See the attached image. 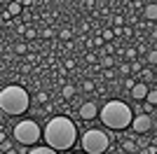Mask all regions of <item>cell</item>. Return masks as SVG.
<instances>
[{
  "mask_svg": "<svg viewBox=\"0 0 157 154\" xmlns=\"http://www.w3.org/2000/svg\"><path fill=\"white\" fill-rule=\"evenodd\" d=\"M143 79H155V72H152V68H143Z\"/></svg>",
  "mask_w": 157,
  "mask_h": 154,
  "instance_id": "83f0119b",
  "label": "cell"
},
{
  "mask_svg": "<svg viewBox=\"0 0 157 154\" xmlns=\"http://www.w3.org/2000/svg\"><path fill=\"white\" fill-rule=\"evenodd\" d=\"M98 112H101V108H98L94 101H87V103H82V105L78 108L80 119H85V122H92L94 117H98Z\"/></svg>",
  "mask_w": 157,
  "mask_h": 154,
  "instance_id": "52a82bcc",
  "label": "cell"
},
{
  "mask_svg": "<svg viewBox=\"0 0 157 154\" xmlns=\"http://www.w3.org/2000/svg\"><path fill=\"white\" fill-rule=\"evenodd\" d=\"M143 16L148 21H157V2H148L143 7Z\"/></svg>",
  "mask_w": 157,
  "mask_h": 154,
  "instance_id": "30bf717a",
  "label": "cell"
},
{
  "mask_svg": "<svg viewBox=\"0 0 157 154\" xmlns=\"http://www.w3.org/2000/svg\"><path fill=\"white\" fill-rule=\"evenodd\" d=\"M103 42H105V40L101 38V35H98V38H94V45H96V47H101V45H103Z\"/></svg>",
  "mask_w": 157,
  "mask_h": 154,
  "instance_id": "836d02e7",
  "label": "cell"
},
{
  "mask_svg": "<svg viewBox=\"0 0 157 154\" xmlns=\"http://www.w3.org/2000/svg\"><path fill=\"white\" fill-rule=\"evenodd\" d=\"M148 91H150V86H148L145 82H136V86H134L129 94H131L134 101H145V98H148Z\"/></svg>",
  "mask_w": 157,
  "mask_h": 154,
  "instance_id": "ba28073f",
  "label": "cell"
},
{
  "mask_svg": "<svg viewBox=\"0 0 157 154\" xmlns=\"http://www.w3.org/2000/svg\"><path fill=\"white\" fill-rule=\"evenodd\" d=\"M120 70H122V75H129V72H131V63H122Z\"/></svg>",
  "mask_w": 157,
  "mask_h": 154,
  "instance_id": "f546056e",
  "label": "cell"
},
{
  "mask_svg": "<svg viewBox=\"0 0 157 154\" xmlns=\"http://www.w3.org/2000/svg\"><path fill=\"white\" fill-rule=\"evenodd\" d=\"M152 126H155V119H152L150 115H145V112H138V115L134 117V122H131V131L138 133V135L148 133Z\"/></svg>",
  "mask_w": 157,
  "mask_h": 154,
  "instance_id": "8992f818",
  "label": "cell"
},
{
  "mask_svg": "<svg viewBox=\"0 0 157 154\" xmlns=\"http://www.w3.org/2000/svg\"><path fill=\"white\" fill-rule=\"evenodd\" d=\"M113 24H115V26H122V24H124V19L117 14V16H113Z\"/></svg>",
  "mask_w": 157,
  "mask_h": 154,
  "instance_id": "4dcf8cb0",
  "label": "cell"
},
{
  "mask_svg": "<svg viewBox=\"0 0 157 154\" xmlns=\"http://www.w3.org/2000/svg\"><path fill=\"white\" fill-rule=\"evenodd\" d=\"M113 65H115V58H113L110 54L101 56V68H113Z\"/></svg>",
  "mask_w": 157,
  "mask_h": 154,
  "instance_id": "2e32d148",
  "label": "cell"
},
{
  "mask_svg": "<svg viewBox=\"0 0 157 154\" xmlns=\"http://www.w3.org/2000/svg\"><path fill=\"white\" fill-rule=\"evenodd\" d=\"M26 154H59V152L54 147H49V145H33Z\"/></svg>",
  "mask_w": 157,
  "mask_h": 154,
  "instance_id": "9c48e42d",
  "label": "cell"
},
{
  "mask_svg": "<svg viewBox=\"0 0 157 154\" xmlns=\"http://www.w3.org/2000/svg\"><path fill=\"white\" fill-rule=\"evenodd\" d=\"M103 77H108V79H110V77H115V72H113V68H105V72H103Z\"/></svg>",
  "mask_w": 157,
  "mask_h": 154,
  "instance_id": "d6a6232c",
  "label": "cell"
},
{
  "mask_svg": "<svg viewBox=\"0 0 157 154\" xmlns=\"http://www.w3.org/2000/svg\"><path fill=\"white\" fill-rule=\"evenodd\" d=\"M0 149H2V154L12 149V145H10V140H7V138H5V140H0Z\"/></svg>",
  "mask_w": 157,
  "mask_h": 154,
  "instance_id": "4316f807",
  "label": "cell"
},
{
  "mask_svg": "<svg viewBox=\"0 0 157 154\" xmlns=\"http://www.w3.org/2000/svg\"><path fill=\"white\" fill-rule=\"evenodd\" d=\"M14 51H17L19 56H26L28 54V45L26 42H17V45H14Z\"/></svg>",
  "mask_w": 157,
  "mask_h": 154,
  "instance_id": "e0dca14e",
  "label": "cell"
},
{
  "mask_svg": "<svg viewBox=\"0 0 157 154\" xmlns=\"http://www.w3.org/2000/svg\"><path fill=\"white\" fill-rule=\"evenodd\" d=\"M19 2H21V5H24V7H28V5H33L35 0H19Z\"/></svg>",
  "mask_w": 157,
  "mask_h": 154,
  "instance_id": "d590c367",
  "label": "cell"
},
{
  "mask_svg": "<svg viewBox=\"0 0 157 154\" xmlns=\"http://www.w3.org/2000/svg\"><path fill=\"white\" fill-rule=\"evenodd\" d=\"M61 40H71V31H63V33H61Z\"/></svg>",
  "mask_w": 157,
  "mask_h": 154,
  "instance_id": "e575fe53",
  "label": "cell"
},
{
  "mask_svg": "<svg viewBox=\"0 0 157 154\" xmlns=\"http://www.w3.org/2000/svg\"><path fill=\"white\" fill-rule=\"evenodd\" d=\"M2 24H12V14L7 9H2Z\"/></svg>",
  "mask_w": 157,
  "mask_h": 154,
  "instance_id": "f1b7e54d",
  "label": "cell"
},
{
  "mask_svg": "<svg viewBox=\"0 0 157 154\" xmlns=\"http://www.w3.org/2000/svg\"><path fill=\"white\" fill-rule=\"evenodd\" d=\"M71 68H75V61H73V58H66V70H71Z\"/></svg>",
  "mask_w": 157,
  "mask_h": 154,
  "instance_id": "1f68e13d",
  "label": "cell"
},
{
  "mask_svg": "<svg viewBox=\"0 0 157 154\" xmlns=\"http://www.w3.org/2000/svg\"><path fill=\"white\" fill-rule=\"evenodd\" d=\"M28 105H31V96L21 84H10V86H5L0 91V108H2L5 115L10 117L24 115L28 110Z\"/></svg>",
  "mask_w": 157,
  "mask_h": 154,
  "instance_id": "3957f363",
  "label": "cell"
},
{
  "mask_svg": "<svg viewBox=\"0 0 157 154\" xmlns=\"http://www.w3.org/2000/svg\"><path fill=\"white\" fill-rule=\"evenodd\" d=\"M138 72H143V65H141V61H131V75H138Z\"/></svg>",
  "mask_w": 157,
  "mask_h": 154,
  "instance_id": "44dd1931",
  "label": "cell"
},
{
  "mask_svg": "<svg viewBox=\"0 0 157 154\" xmlns=\"http://www.w3.org/2000/svg\"><path fill=\"white\" fill-rule=\"evenodd\" d=\"M155 108H157V105H152V103L143 101V110H141V112H145V115H152V112H155Z\"/></svg>",
  "mask_w": 157,
  "mask_h": 154,
  "instance_id": "7402d4cb",
  "label": "cell"
},
{
  "mask_svg": "<svg viewBox=\"0 0 157 154\" xmlns=\"http://www.w3.org/2000/svg\"><path fill=\"white\" fill-rule=\"evenodd\" d=\"M5 154H17V149H14V147H12V149H10V152H5Z\"/></svg>",
  "mask_w": 157,
  "mask_h": 154,
  "instance_id": "8d00e7d4",
  "label": "cell"
},
{
  "mask_svg": "<svg viewBox=\"0 0 157 154\" xmlns=\"http://www.w3.org/2000/svg\"><path fill=\"white\" fill-rule=\"evenodd\" d=\"M73 154H87V152H85V149H82V152H73Z\"/></svg>",
  "mask_w": 157,
  "mask_h": 154,
  "instance_id": "74e56055",
  "label": "cell"
},
{
  "mask_svg": "<svg viewBox=\"0 0 157 154\" xmlns=\"http://www.w3.org/2000/svg\"><path fill=\"white\" fill-rule=\"evenodd\" d=\"M42 138H45V145L54 147L56 152H66L78 142V126L71 117H63V115L52 117L45 126Z\"/></svg>",
  "mask_w": 157,
  "mask_h": 154,
  "instance_id": "6da1fadb",
  "label": "cell"
},
{
  "mask_svg": "<svg viewBox=\"0 0 157 154\" xmlns=\"http://www.w3.org/2000/svg\"><path fill=\"white\" fill-rule=\"evenodd\" d=\"M155 79H157V70H155Z\"/></svg>",
  "mask_w": 157,
  "mask_h": 154,
  "instance_id": "ab89813d",
  "label": "cell"
},
{
  "mask_svg": "<svg viewBox=\"0 0 157 154\" xmlns=\"http://www.w3.org/2000/svg\"><path fill=\"white\" fill-rule=\"evenodd\" d=\"M21 7H24V5H21L19 0H10L5 9H7L10 14H12V16H19V14H21Z\"/></svg>",
  "mask_w": 157,
  "mask_h": 154,
  "instance_id": "7c38bea8",
  "label": "cell"
},
{
  "mask_svg": "<svg viewBox=\"0 0 157 154\" xmlns=\"http://www.w3.org/2000/svg\"><path fill=\"white\" fill-rule=\"evenodd\" d=\"M98 117H101V122H103L105 128H110V131H124V128L131 126V122H134L136 115H134V110H131L124 101L113 98V101L103 103Z\"/></svg>",
  "mask_w": 157,
  "mask_h": 154,
  "instance_id": "7a4b0ae2",
  "label": "cell"
},
{
  "mask_svg": "<svg viewBox=\"0 0 157 154\" xmlns=\"http://www.w3.org/2000/svg\"><path fill=\"white\" fill-rule=\"evenodd\" d=\"M122 54H124V58H129V61H136L138 58V49L136 47H129V49H124Z\"/></svg>",
  "mask_w": 157,
  "mask_h": 154,
  "instance_id": "9a60e30c",
  "label": "cell"
},
{
  "mask_svg": "<svg viewBox=\"0 0 157 154\" xmlns=\"http://www.w3.org/2000/svg\"><path fill=\"white\" fill-rule=\"evenodd\" d=\"M148 103H152V105H157V89H150L148 91V98H145Z\"/></svg>",
  "mask_w": 157,
  "mask_h": 154,
  "instance_id": "603a6c76",
  "label": "cell"
},
{
  "mask_svg": "<svg viewBox=\"0 0 157 154\" xmlns=\"http://www.w3.org/2000/svg\"><path fill=\"white\" fill-rule=\"evenodd\" d=\"M12 135H14V140L19 142V145L33 147V145H38V140L45 135V128H40V124L33 122V119H21V122L14 124Z\"/></svg>",
  "mask_w": 157,
  "mask_h": 154,
  "instance_id": "277c9868",
  "label": "cell"
},
{
  "mask_svg": "<svg viewBox=\"0 0 157 154\" xmlns=\"http://www.w3.org/2000/svg\"><path fill=\"white\" fill-rule=\"evenodd\" d=\"M94 86H96L94 79H82V89H85V91H94Z\"/></svg>",
  "mask_w": 157,
  "mask_h": 154,
  "instance_id": "d4e9b609",
  "label": "cell"
},
{
  "mask_svg": "<svg viewBox=\"0 0 157 154\" xmlns=\"http://www.w3.org/2000/svg\"><path fill=\"white\" fill-rule=\"evenodd\" d=\"M138 152H141V154H157V145H152V142H150V145H145V147H141Z\"/></svg>",
  "mask_w": 157,
  "mask_h": 154,
  "instance_id": "ffe728a7",
  "label": "cell"
},
{
  "mask_svg": "<svg viewBox=\"0 0 157 154\" xmlns=\"http://www.w3.org/2000/svg\"><path fill=\"white\" fill-rule=\"evenodd\" d=\"M155 128H157V119H155Z\"/></svg>",
  "mask_w": 157,
  "mask_h": 154,
  "instance_id": "f35d334b",
  "label": "cell"
},
{
  "mask_svg": "<svg viewBox=\"0 0 157 154\" xmlns=\"http://www.w3.org/2000/svg\"><path fill=\"white\" fill-rule=\"evenodd\" d=\"M61 96H63V98H73V96H75V86H73V84H63Z\"/></svg>",
  "mask_w": 157,
  "mask_h": 154,
  "instance_id": "5bb4252c",
  "label": "cell"
},
{
  "mask_svg": "<svg viewBox=\"0 0 157 154\" xmlns=\"http://www.w3.org/2000/svg\"><path fill=\"white\" fill-rule=\"evenodd\" d=\"M136 82H138L136 77H124V79H122V84H124V89H127V91L134 89V86H136Z\"/></svg>",
  "mask_w": 157,
  "mask_h": 154,
  "instance_id": "ac0fdd59",
  "label": "cell"
},
{
  "mask_svg": "<svg viewBox=\"0 0 157 154\" xmlns=\"http://www.w3.org/2000/svg\"><path fill=\"white\" fill-rule=\"evenodd\" d=\"M145 61H148L152 68H157V49H148V54H145Z\"/></svg>",
  "mask_w": 157,
  "mask_h": 154,
  "instance_id": "4fadbf2b",
  "label": "cell"
},
{
  "mask_svg": "<svg viewBox=\"0 0 157 154\" xmlns=\"http://www.w3.org/2000/svg\"><path fill=\"white\" fill-rule=\"evenodd\" d=\"M82 149L87 154H103L105 149L110 147V138L103 128H89L82 133Z\"/></svg>",
  "mask_w": 157,
  "mask_h": 154,
  "instance_id": "5b68a950",
  "label": "cell"
},
{
  "mask_svg": "<svg viewBox=\"0 0 157 154\" xmlns=\"http://www.w3.org/2000/svg\"><path fill=\"white\" fill-rule=\"evenodd\" d=\"M101 38H103L105 42H110V40H115V31H113V28H103V33H101Z\"/></svg>",
  "mask_w": 157,
  "mask_h": 154,
  "instance_id": "d6986e66",
  "label": "cell"
},
{
  "mask_svg": "<svg viewBox=\"0 0 157 154\" xmlns=\"http://www.w3.org/2000/svg\"><path fill=\"white\" fill-rule=\"evenodd\" d=\"M35 38H38V31H35V28H28L26 35H24V40H28V42H31V40H35Z\"/></svg>",
  "mask_w": 157,
  "mask_h": 154,
  "instance_id": "cb8c5ba5",
  "label": "cell"
},
{
  "mask_svg": "<svg viewBox=\"0 0 157 154\" xmlns=\"http://www.w3.org/2000/svg\"><path fill=\"white\" fill-rule=\"evenodd\" d=\"M122 149H124L127 154H138V142L134 140V138H127V140H122Z\"/></svg>",
  "mask_w": 157,
  "mask_h": 154,
  "instance_id": "8fae6325",
  "label": "cell"
},
{
  "mask_svg": "<svg viewBox=\"0 0 157 154\" xmlns=\"http://www.w3.org/2000/svg\"><path fill=\"white\" fill-rule=\"evenodd\" d=\"M35 101H38V103H47V101H49V94H47V91H40L38 96H35Z\"/></svg>",
  "mask_w": 157,
  "mask_h": 154,
  "instance_id": "484cf974",
  "label": "cell"
}]
</instances>
